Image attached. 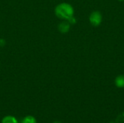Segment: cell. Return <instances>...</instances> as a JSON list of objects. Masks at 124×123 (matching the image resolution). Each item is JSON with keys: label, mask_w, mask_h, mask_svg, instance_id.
Returning <instances> with one entry per match:
<instances>
[{"label": "cell", "mask_w": 124, "mask_h": 123, "mask_svg": "<svg viewBox=\"0 0 124 123\" xmlns=\"http://www.w3.org/2000/svg\"><path fill=\"white\" fill-rule=\"evenodd\" d=\"M54 14L60 20H68L70 18L74 16V8L69 3L62 2L55 7Z\"/></svg>", "instance_id": "cell-1"}, {"label": "cell", "mask_w": 124, "mask_h": 123, "mask_svg": "<svg viewBox=\"0 0 124 123\" xmlns=\"http://www.w3.org/2000/svg\"><path fill=\"white\" fill-rule=\"evenodd\" d=\"M89 20L92 25L97 27L100 25V24L102 22V14L100 11L94 10L91 12L89 17Z\"/></svg>", "instance_id": "cell-2"}, {"label": "cell", "mask_w": 124, "mask_h": 123, "mask_svg": "<svg viewBox=\"0 0 124 123\" xmlns=\"http://www.w3.org/2000/svg\"><path fill=\"white\" fill-rule=\"evenodd\" d=\"M70 24L68 20H62L59 25H58V30L61 33H67L69 32L70 29Z\"/></svg>", "instance_id": "cell-3"}, {"label": "cell", "mask_w": 124, "mask_h": 123, "mask_svg": "<svg viewBox=\"0 0 124 123\" xmlns=\"http://www.w3.org/2000/svg\"><path fill=\"white\" fill-rule=\"evenodd\" d=\"M115 84L119 88H124V75H118L115 79Z\"/></svg>", "instance_id": "cell-4"}, {"label": "cell", "mask_w": 124, "mask_h": 123, "mask_svg": "<svg viewBox=\"0 0 124 123\" xmlns=\"http://www.w3.org/2000/svg\"><path fill=\"white\" fill-rule=\"evenodd\" d=\"M1 123H19L17 118L12 115H7L1 120Z\"/></svg>", "instance_id": "cell-5"}, {"label": "cell", "mask_w": 124, "mask_h": 123, "mask_svg": "<svg viewBox=\"0 0 124 123\" xmlns=\"http://www.w3.org/2000/svg\"><path fill=\"white\" fill-rule=\"evenodd\" d=\"M21 123H37V121L33 116L27 115L22 120Z\"/></svg>", "instance_id": "cell-6"}, {"label": "cell", "mask_w": 124, "mask_h": 123, "mask_svg": "<svg viewBox=\"0 0 124 123\" xmlns=\"http://www.w3.org/2000/svg\"><path fill=\"white\" fill-rule=\"evenodd\" d=\"M68 21L70 22V25H75V24L77 22V20H76V18L74 16H73V17H72L71 18H70Z\"/></svg>", "instance_id": "cell-7"}, {"label": "cell", "mask_w": 124, "mask_h": 123, "mask_svg": "<svg viewBox=\"0 0 124 123\" xmlns=\"http://www.w3.org/2000/svg\"><path fill=\"white\" fill-rule=\"evenodd\" d=\"M6 44V41L4 38H0V46L3 47Z\"/></svg>", "instance_id": "cell-8"}, {"label": "cell", "mask_w": 124, "mask_h": 123, "mask_svg": "<svg viewBox=\"0 0 124 123\" xmlns=\"http://www.w3.org/2000/svg\"><path fill=\"white\" fill-rule=\"evenodd\" d=\"M53 123H62L60 121H58V120H57V121H54Z\"/></svg>", "instance_id": "cell-9"}, {"label": "cell", "mask_w": 124, "mask_h": 123, "mask_svg": "<svg viewBox=\"0 0 124 123\" xmlns=\"http://www.w3.org/2000/svg\"><path fill=\"white\" fill-rule=\"evenodd\" d=\"M118 1H124V0H118Z\"/></svg>", "instance_id": "cell-10"}]
</instances>
